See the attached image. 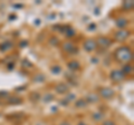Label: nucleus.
<instances>
[{
    "mask_svg": "<svg viewBox=\"0 0 134 125\" xmlns=\"http://www.w3.org/2000/svg\"><path fill=\"white\" fill-rule=\"evenodd\" d=\"M99 94H100V96H103L104 98H111L112 96H114V90L112 88L105 87V88H102L99 90Z\"/></svg>",
    "mask_w": 134,
    "mask_h": 125,
    "instance_id": "obj_3",
    "label": "nucleus"
},
{
    "mask_svg": "<svg viewBox=\"0 0 134 125\" xmlns=\"http://www.w3.org/2000/svg\"><path fill=\"white\" fill-rule=\"evenodd\" d=\"M115 58L121 62H129L132 60L133 55L129 47H121L115 52Z\"/></svg>",
    "mask_w": 134,
    "mask_h": 125,
    "instance_id": "obj_1",
    "label": "nucleus"
},
{
    "mask_svg": "<svg viewBox=\"0 0 134 125\" xmlns=\"http://www.w3.org/2000/svg\"><path fill=\"white\" fill-rule=\"evenodd\" d=\"M104 125H115L114 123H112V122H110V121H108V122H105L104 123Z\"/></svg>",
    "mask_w": 134,
    "mask_h": 125,
    "instance_id": "obj_11",
    "label": "nucleus"
},
{
    "mask_svg": "<svg viewBox=\"0 0 134 125\" xmlns=\"http://www.w3.org/2000/svg\"><path fill=\"white\" fill-rule=\"evenodd\" d=\"M132 66H130V65H126V66H125V67H124V69L122 70V72H123V74L125 75V74H129V73H132Z\"/></svg>",
    "mask_w": 134,
    "mask_h": 125,
    "instance_id": "obj_9",
    "label": "nucleus"
},
{
    "mask_svg": "<svg viewBox=\"0 0 134 125\" xmlns=\"http://www.w3.org/2000/svg\"><path fill=\"white\" fill-rule=\"evenodd\" d=\"M69 67H70V68H73V69H75V68H78V67H79V65H78V62L73 61V62H70V64H69Z\"/></svg>",
    "mask_w": 134,
    "mask_h": 125,
    "instance_id": "obj_10",
    "label": "nucleus"
},
{
    "mask_svg": "<svg viewBox=\"0 0 134 125\" xmlns=\"http://www.w3.org/2000/svg\"><path fill=\"white\" fill-rule=\"evenodd\" d=\"M130 35V32L127 30H125V29H121L120 31H117L115 34V38L117 40H124L127 38V36Z\"/></svg>",
    "mask_w": 134,
    "mask_h": 125,
    "instance_id": "obj_4",
    "label": "nucleus"
},
{
    "mask_svg": "<svg viewBox=\"0 0 134 125\" xmlns=\"http://www.w3.org/2000/svg\"><path fill=\"white\" fill-rule=\"evenodd\" d=\"M97 44L99 46H102V47H108L110 44H111V40L108 38H106V37H103V38L100 37V38L97 39Z\"/></svg>",
    "mask_w": 134,
    "mask_h": 125,
    "instance_id": "obj_6",
    "label": "nucleus"
},
{
    "mask_svg": "<svg viewBox=\"0 0 134 125\" xmlns=\"http://www.w3.org/2000/svg\"><path fill=\"white\" fill-rule=\"evenodd\" d=\"M111 78L117 83V82L123 81L125 78V75L123 74V72H121V70H114V72H112V74H111Z\"/></svg>",
    "mask_w": 134,
    "mask_h": 125,
    "instance_id": "obj_2",
    "label": "nucleus"
},
{
    "mask_svg": "<svg viewBox=\"0 0 134 125\" xmlns=\"http://www.w3.org/2000/svg\"><path fill=\"white\" fill-rule=\"evenodd\" d=\"M56 89H57V92H59V93H64V92H66L67 89V86L66 85H64V84H59L57 87H56Z\"/></svg>",
    "mask_w": 134,
    "mask_h": 125,
    "instance_id": "obj_7",
    "label": "nucleus"
},
{
    "mask_svg": "<svg viewBox=\"0 0 134 125\" xmlns=\"http://www.w3.org/2000/svg\"><path fill=\"white\" fill-rule=\"evenodd\" d=\"M84 48H85V50H87V52L94 50V49L96 48V43L94 40H92V39L86 40L85 44H84Z\"/></svg>",
    "mask_w": 134,
    "mask_h": 125,
    "instance_id": "obj_5",
    "label": "nucleus"
},
{
    "mask_svg": "<svg viewBox=\"0 0 134 125\" xmlns=\"http://www.w3.org/2000/svg\"><path fill=\"white\" fill-rule=\"evenodd\" d=\"M64 49H65V52H67V53H70V52L73 50V49H75V47L73 46V44L68 43V44H65V47H64Z\"/></svg>",
    "mask_w": 134,
    "mask_h": 125,
    "instance_id": "obj_8",
    "label": "nucleus"
}]
</instances>
